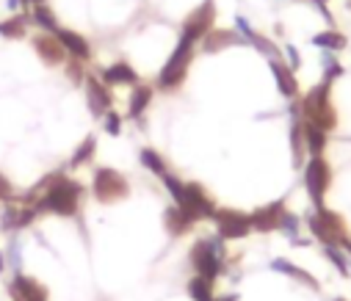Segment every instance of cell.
Listing matches in <instances>:
<instances>
[{"mask_svg":"<svg viewBox=\"0 0 351 301\" xmlns=\"http://www.w3.org/2000/svg\"><path fill=\"white\" fill-rule=\"evenodd\" d=\"M213 216H216V221H219L221 238L235 241V238H243V235L252 230V219L243 216V213H238V210H216Z\"/></svg>","mask_w":351,"mask_h":301,"instance_id":"7","label":"cell"},{"mask_svg":"<svg viewBox=\"0 0 351 301\" xmlns=\"http://www.w3.org/2000/svg\"><path fill=\"white\" fill-rule=\"evenodd\" d=\"M310 224H313L315 235H318L321 241H326L329 246H335V243H343V241H346V232H343L340 219H337L335 213H329V210H318V216H315Z\"/></svg>","mask_w":351,"mask_h":301,"instance_id":"8","label":"cell"},{"mask_svg":"<svg viewBox=\"0 0 351 301\" xmlns=\"http://www.w3.org/2000/svg\"><path fill=\"white\" fill-rule=\"evenodd\" d=\"M9 199H14V188L6 177H0V202H9Z\"/></svg>","mask_w":351,"mask_h":301,"instance_id":"22","label":"cell"},{"mask_svg":"<svg viewBox=\"0 0 351 301\" xmlns=\"http://www.w3.org/2000/svg\"><path fill=\"white\" fill-rule=\"evenodd\" d=\"M80 193H83V188L75 180L50 177L47 185H45V196L39 199V205H36V213L39 210H53V213H61V216H72L77 210Z\"/></svg>","mask_w":351,"mask_h":301,"instance_id":"1","label":"cell"},{"mask_svg":"<svg viewBox=\"0 0 351 301\" xmlns=\"http://www.w3.org/2000/svg\"><path fill=\"white\" fill-rule=\"evenodd\" d=\"M302 114H304V122L321 128L324 133H329V130L337 125V114H335L332 99H329V83L315 86V88L302 99Z\"/></svg>","mask_w":351,"mask_h":301,"instance_id":"2","label":"cell"},{"mask_svg":"<svg viewBox=\"0 0 351 301\" xmlns=\"http://www.w3.org/2000/svg\"><path fill=\"white\" fill-rule=\"evenodd\" d=\"M6 268V257H3V252H0V271Z\"/></svg>","mask_w":351,"mask_h":301,"instance_id":"24","label":"cell"},{"mask_svg":"<svg viewBox=\"0 0 351 301\" xmlns=\"http://www.w3.org/2000/svg\"><path fill=\"white\" fill-rule=\"evenodd\" d=\"M166 224H169V232H186V230H191L194 219H191L186 210L174 208V210H169V213H166Z\"/></svg>","mask_w":351,"mask_h":301,"instance_id":"15","label":"cell"},{"mask_svg":"<svg viewBox=\"0 0 351 301\" xmlns=\"http://www.w3.org/2000/svg\"><path fill=\"white\" fill-rule=\"evenodd\" d=\"M89 103H92V111L95 114H108V108H111L108 88L100 80H95V77H89Z\"/></svg>","mask_w":351,"mask_h":301,"instance_id":"12","label":"cell"},{"mask_svg":"<svg viewBox=\"0 0 351 301\" xmlns=\"http://www.w3.org/2000/svg\"><path fill=\"white\" fill-rule=\"evenodd\" d=\"M9 290L14 301H47V290L31 276H17Z\"/></svg>","mask_w":351,"mask_h":301,"instance_id":"10","label":"cell"},{"mask_svg":"<svg viewBox=\"0 0 351 301\" xmlns=\"http://www.w3.org/2000/svg\"><path fill=\"white\" fill-rule=\"evenodd\" d=\"M249 219H252V227H254V230H274V227L291 224V216L285 213V208H282V205L260 208V210H254Z\"/></svg>","mask_w":351,"mask_h":301,"instance_id":"9","label":"cell"},{"mask_svg":"<svg viewBox=\"0 0 351 301\" xmlns=\"http://www.w3.org/2000/svg\"><path fill=\"white\" fill-rule=\"evenodd\" d=\"M324 64H326V69H324V83H332L335 77H340V75H343V67L335 61V56H332V53L324 58Z\"/></svg>","mask_w":351,"mask_h":301,"instance_id":"21","label":"cell"},{"mask_svg":"<svg viewBox=\"0 0 351 301\" xmlns=\"http://www.w3.org/2000/svg\"><path fill=\"white\" fill-rule=\"evenodd\" d=\"M313 45L321 47V50H326V53H337V50H343V47L348 45V39H346L340 31L329 28V31H324V34H315V36H313Z\"/></svg>","mask_w":351,"mask_h":301,"instance_id":"13","label":"cell"},{"mask_svg":"<svg viewBox=\"0 0 351 301\" xmlns=\"http://www.w3.org/2000/svg\"><path fill=\"white\" fill-rule=\"evenodd\" d=\"M106 130H108L111 136H117V133L122 130V119H119V117H117L114 111H111V114L106 117Z\"/></svg>","mask_w":351,"mask_h":301,"instance_id":"23","label":"cell"},{"mask_svg":"<svg viewBox=\"0 0 351 301\" xmlns=\"http://www.w3.org/2000/svg\"><path fill=\"white\" fill-rule=\"evenodd\" d=\"M191 263L197 265V271H199V276H205V279H216L219 276V271H221V260H219V246H213V243H197L194 249H191Z\"/></svg>","mask_w":351,"mask_h":301,"instance_id":"6","label":"cell"},{"mask_svg":"<svg viewBox=\"0 0 351 301\" xmlns=\"http://www.w3.org/2000/svg\"><path fill=\"white\" fill-rule=\"evenodd\" d=\"M103 80L111 83V86H122V83H133L136 75H133V69L128 64H114L111 69H106V77Z\"/></svg>","mask_w":351,"mask_h":301,"instance_id":"16","label":"cell"},{"mask_svg":"<svg viewBox=\"0 0 351 301\" xmlns=\"http://www.w3.org/2000/svg\"><path fill=\"white\" fill-rule=\"evenodd\" d=\"M189 293H191L194 301H213V285H210V279H205V276H197V279L189 285Z\"/></svg>","mask_w":351,"mask_h":301,"instance_id":"18","label":"cell"},{"mask_svg":"<svg viewBox=\"0 0 351 301\" xmlns=\"http://www.w3.org/2000/svg\"><path fill=\"white\" fill-rule=\"evenodd\" d=\"M315 3H318V6H321V3H326V0H315Z\"/></svg>","mask_w":351,"mask_h":301,"instance_id":"26","label":"cell"},{"mask_svg":"<svg viewBox=\"0 0 351 301\" xmlns=\"http://www.w3.org/2000/svg\"><path fill=\"white\" fill-rule=\"evenodd\" d=\"M213 301H235L232 296H224V298H213Z\"/></svg>","mask_w":351,"mask_h":301,"instance_id":"25","label":"cell"},{"mask_svg":"<svg viewBox=\"0 0 351 301\" xmlns=\"http://www.w3.org/2000/svg\"><path fill=\"white\" fill-rule=\"evenodd\" d=\"M141 163H144L149 171L160 174V177H166V174H169V171H166V166H163V160H160V155H158V152H152V149H144V152H141Z\"/></svg>","mask_w":351,"mask_h":301,"instance_id":"19","label":"cell"},{"mask_svg":"<svg viewBox=\"0 0 351 301\" xmlns=\"http://www.w3.org/2000/svg\"><path fill=\"white\" fill-rule=\"evenodd\" d=\"M149 99H152V88L149 86H138L130 97V117H141V111L149 106Z\"/></svg>","mask_w":351,"mask_h":301,"instance_id":"17","label":"cell"},{"mask_svg":"<svg viewBox=\"0 0 351 301\" xmlns=\"http://www.w3.org/2000/svg\"><path fill=\"white\" fill-rule=\"evenodd\" d=\"M36 219V210L31 208H9L3 213V227L6 230H17V227H28Z\"/></svg>","mask_w":351,"mask_h":301,"instance_id":"14","label":"cell"},{"mask_svg":"<svg viewBox=\"0 0 351 301\" xmlns=\"http://www.w3.org/2000/svg\"><path fill=\"white\" fill-rule=\"evenodd\" d=\"M271 69H274V77H277L280 91H282L285 97H296L299 83H296V77H293V69H291L288 64H282L280 58H274V61H271Z\"/></svg>","mask_w":351,"mask_h":301,"instance_id":"11","label":"cell"},{"mask_svg":"<svg viewBox=\"0 0 351 301\" xmlns=\"http://www.w3.org/2000/svg\"><path fill=\"white\" fill-rule=\"evenodd\" d=\"M92 155H95V139H86V141L77 147V152H75L72 163H75V166H80V163H86V160H89Z\"/></svg>","mask_w":351,"mask_h":301,"instance_id":"20","label":"cell"},{"mask_svg":"<svg viewBox=\"0 0 351 301\" xmlns=\"http://www.w3.org/2000/svg\"><path fill=\"white\" fill-rule=\"evenodd\" d=\"M329 180H332V171H329V163L324 158H313L304 169V185L310 191V196L315 199V202L321 205V199L329 188Z\"/></svg>","mask_w":351,"mask_h":301,"instance_id":"5","label":"cell"},{"mask_svg":"<svg viewBox=\"0 0 351 301\" xmlns=\"http://www.w3.org/2000/svg\"><path fill=\"white\" fill-rule=\"evenodd\" d=\"M95 196L100 202H117V199L128 196V180L114 169H100L95 174Z\"/></svg>","mask_w":351,"mask_h":301,"instance_id":"3","label":"cell"},{"mask_svg":"<svg viewBox=\"0 0 351 301\" xmlns=\"http://www.w3.org/2000/svg\"><path fill=\"white\" fill-rule=\"evenodd\" d=\"M178 208L186 210L194 221H197V219H208V216L216 213V210H213V202H210L208 193H205L199 185H183V193L178 196Z\"/></svg>","mask_w":351,"mask_h":301,"instance_id":"4","label":"cell"}]
</instances>
